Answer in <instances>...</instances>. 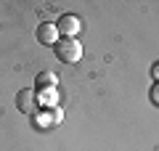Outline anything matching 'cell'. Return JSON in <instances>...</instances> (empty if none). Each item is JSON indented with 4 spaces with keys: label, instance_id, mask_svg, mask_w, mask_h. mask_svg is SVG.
<instances>
[{
    "label": "cell",
    "instance_id": "2",
    "mask_svg": "<svg viewBox=\"0 0 159 151\" xmlns=\"http://www.w3.org/2000/svg\"><path fill=\"white\" fill-rule=\"evenodd\" d=\"M56 27H58V34H64V37H77L80 34V16L64 13V16H58Z\"/></svg>",
    "mask_w": 159,
    "mask_h": 151
},
{
    "label": "cell",
    "instance_id": "4",
    "mask_svg": "<svg viewBox=\"0 0 159 151\" xmlns=\"http://www.w3.org/2000/svg\"><path fill=\"white\" fill-rule=\"evenodd\" d=\"M16 109L21 114H34L37 112V101H34V90L32 88H24L16 93Z\"/></svg>",
    "mask_w": 159,
    "mask_h": 151
},
{
    "label": "cell",
    "instance_id": "6",
    "mask_svg": "<svg viewBox=\"0 0 159 151\" xmlns=\"http://www.w3.org/2000/svg\"><path fill=\"white\" fill-rule=\"evenodd\" d=\"M148 95H151V101L159 106V82H154V85H151V93H148Z\"/></svg>",
    "mask_w": 159,
    "mask_h": 151
},
{
    "label": "cell",
    "instance_id": "1",
    "mask_svg": "<svg viewBox=\"0 0 159 151\" xmlns=\"http://www.w3.org/2000/svg\"><path fill=\"white\" fill-rule=\"evenodd\" d=\"M53 48H56V58L64 64H77L82 58V45L77 37H61Z\"/></svg>",
    "mask_w": 159,
    "mask_h": 151
},
{
    "label": "cell",
    "instance_id": "5",
    "mask_svg": "<svg viewBox=\"0 0 159 151\" xmlns=\"http://www.w3.org/2000/svg\"><path fill=\"white\" fill-rule=\"evenodd\" d=\"M56 88V74L53 72H40L37 74V93L40 90H53Z\"/></svg>",
    "mask_w": 159,
    "mask_h": 151
},
{
    "label": "cell",
    "instance_id": "3",
    "mask_svg": "<svg viewBox=\"0 0 159 151\" xmlns=\"http://www.w3.org/2000/svg\"><path fill=\"white\" fill-rule=\"evenodd\" d=\"M34 37H37L43 45H56L58 43V27L53 21H43V24H37V29H34Z\"/></svg>",
    "mask_w": 159,
    "mask_h": 151
},
{
    "label": "cell",
    "instance_id": "7",
    "mask_svg": "<svg viewBox=\"0 0 159 151\" xmlns=\"http://www.w3.org/2000/svg\"><path fill=\"white\" fill-rule=\"evenodd\" d=\"M154 74H159V64H157V66H154Z\"/></svg>",
    "mask_w": 159,
    "mask_h": 151
}]
</instances>
